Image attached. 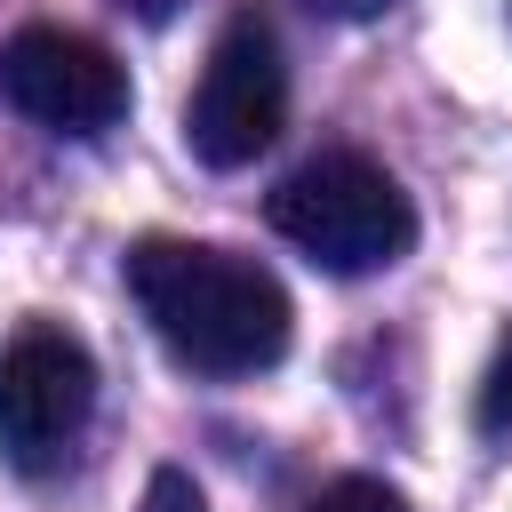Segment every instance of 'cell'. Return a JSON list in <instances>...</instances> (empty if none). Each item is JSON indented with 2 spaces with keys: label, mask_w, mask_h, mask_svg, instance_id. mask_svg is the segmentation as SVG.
I'll return each instance as SVG.
<instances>
[{
  "label": "cell",
  "mask_w": 512,
  "mask_h": 512,
  "mask_svg": "<svg viewBox=\"0 0 512 512\" xmlns=\"http://www.w3.org/2000/svg\"><path fill=\"white\" fill-rule=\"evenodd\" d=\"M128 296L152 320V336L200 368V376H256L288 352V288L216 240H136L128 248Z\"/></svg>",
  "instance_id": "cell-1"
},
{
  "label": "cell",
  "mask_w": 512,
  "mask_h": 512,
  "mask_svg": "<svg viewBox=\"0 0 512 512\" xmlns=\"http://www.w3.org/2000/svg\"><path fill=\"white\" fill-rule=\"evenodd\" d=\"M272 232L312 256L320 272L336 280H360V272H384L416 248V208L400 192L392 168H376L368 152H320L304 160L296 176H280V192L264 200Z\"/></svg>",
  "instance_id": "cell-2"
},
{
  "label": "cell",
  "mask_w": 512,
  "mask_h": 512,
  "mask_svg": "<svg viewBox=\"0 0 512 512\" xmlns=\"http://www.w3.org/2000/svg\"><path fill=\"white\" fill-rule=\"evenodd\" d=\"M288 120V56H280V32L264 8H232L208 64H200V88H192V112H184V136L208 168H248L272 152Z\"/></svg>",
  "instance_id": "cell-3"
},
{
  "label": "cell",
  "mask_w": 512,
  "mask_h": 512,
  "mask_svg": "<svg viewBox=\"0 0 512 512\" xmlns=\"http://www.w3.org/2000/svg\"><path fill=\"white\" fill-rule=\"evenodd\" d=\"M96 416V360L72 328L32 320L0 344V456L16 472H56Z\"/></svg>",
  "instance_id": "cell-4"
},
{
  "label": "cell",
  "mask_w": 512,
  "mask_h": 512,
  "mask_svg": "<svg viewBox=\"0 0 512 512\" xmlns=\"http://www.w3.org/2000/svg\"><path fill=\"white\" fill-rule=\"evenodd\" d=\"M0 96L48 136H104L128 120V72L104 40L64 24H24L0 48Z\"/></svg>",
  "instance_id": "cell-5"
},
{
  "label": "cell",
  "mask_w": 512,
  "mask_h": 512,
  "mask_svg": "<svg viewBox=\"0 0 512 512\" xmlns=\"http://www.w3.org/2000/svg\"><path fill=\"white\" fill-rule=\"evenodd\" d=\"M304 512H408V496L392 488V480H368V472H344V480H328Z\"/></svg>",
  "instance_id": "cell-6"
},
{
  "label": "cell",
  "mask_w": 512,
  "mask_h": 512,
  "mask_svg": "<svg viewBox=\"0 0 512 512\" xmlns=\"http://www.w3.org/2000/svg\"><path fill=\"white\" fill-rule=\"evenodd\" d=\"M480 432L488 440H512V328H504V344H496V360L480 376Z\"/></svg>",
  "instance_id": "cell-7"
},
{
  "label": "cell",
  "mask_w": 512,
  "mask_h": 512,
  "mask_svg": "<svg viewBox=\"0 0 512 512\" xmlns=\"http://www.w3.org/2000/svg\"><path fill=\"white\" fill-rule=\"evenodd\" d=\"M144 512H208V504H200V488H192L184 472H152V496H144Z\"/></svg>",
  "instance_id": "cell-8"
},
{
  "label": "cell",
  "mask_w": 512,
  "mask_h": 512,
  "mask_svg": "<svg viewBox=\"0 0 512 512\" xmlns=\"http://www.w3.org/2000/svg\"><path fill=\"white\" fill-rule=\"evenodd\" d=\"M304 8H320V16H336V24H368V16H392L400 0H304Z\"/></svg>",
  "instance_id": "cell-9"
},
{
  "label": "cell",
  "mask_w": 512,
  "mask_h": 512,
  "mask_svg": "<svg viewBox=\"0 0 512 512\" xmlns=\"http://www.w3.org/2000/svg\"><path fill=\"white\" fill-rule=\"evenodd\" d=\"M120 8H136L144 24H160V16H176V0H120Z\"/></svg>",
  "instance_id": "cell-10"
}]
</instances>
